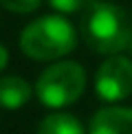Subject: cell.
<instances>
[{"label": "cell", "mask_w": 132, "mask_h": 134, "mask_svg": "<svg viewBox=\"0 0 132 134\" xmlns=\"http://www.w3.org/2000/svg\"><path fill=\"white\" fill-rule=\"evenodd\" d=\"M81 37L95 53L117 55L132 40V20L128 11L114 2H97L81 15Z\"/></svg>", "instance_id": "obj_1"}, {"label": "cell", "mask_w": 132, "mask_h": 134, "mask_svg": "<svg viewBox=\"0 0 132 134\" xmlns=\"http://www.w3.org/2000/svg\"><path fill=\"white\" fill-rule=\"evenodd\" d=\"M77 46V31L62 15H42L24 26L20 48L26 57L37 62L59 59Z\"/></svg>", "instance_id": "obj_2"}, {"label": "cell", "mask_w": 132, "mask_h": 134, "mask_svg": "<svg viewBox=\"0 0 132 134\" xmlns=\"http://www.w3.org/2000/svg\"><path fill=\"white\" fill-rule=\"evenodd\" d=\"M86 88V72L77 62H55L37 77L35 94L46 108L75 103Z\"/></svg>", "instance_id": "obj_3"}, {"label": "cell", "mask_w": 132, "mask_h": 134, "mask_svg": "<svg viewBox=\"0 0 132 134\" xmlns=\"http://www.w3.org/2000/svg\"><path fill=\"white\" fill-rule=\"evenodd\" d=\"M95 90L103 101H121L132 94V59L110 55L97 68Z\"/></svg>", "instance_id": "obj_4"}, {"label": "cell", "mask_w": 132, "mask_h": 134, "mask_svg": "<svg viewBox=\"0 0 132 134\" xmlns=\"http://www.w3.org/2000/svg\"><path fill=\"white\" fill-rule=\"evenodd\" d=\"M88 134H132V108H101L92 116Z\"/></svg>", "instance_id": "obj_5"}, {"label": "cell", "mask_w": 132, "mask_h": 134, "mask_svg": "<svg viewBox=\"0 0 132 134\" xmlns=\"http://www.w3.org/2000/svg\"><path fill=\"white\" fill-rule=\"evenodd\" d=\"M33 88L26 79H22L18 75H7L0 77V108L15 110L22 108L31 99Z\"/></svg>", "instance_id": "obj_6"}, {"label": "cell", "mask_w": 132, "mask_h": 134, "mask_svg": "<svg viewBox=\"0 0 132 134\" xmlns=\"http://www.w3.org/2000/svg\"><path fill=\"white\" fill-rule=\"evenodd\" d=\"M37 134H86L77 116L68 112H55L44 116L37 125Z\"/></svg>", "instance_id": "obj_7"}, {"label": "cell", "mask_w": 132, "mask_h": 134, "mask_svg": "<svg viewBox=\"0 0 132 134\" xmlns=\"http://www.w3.org/2000/svg\"><path fill=\"white\" fill-rule=\"evenodd\" d=\"M97 0H48V4L59 11V13H77V11H86L92 7Z\"/></svg>", "instance_id": "obj_8"}, {"label": "cell", "mask_w": 132, "mask_h": 134, "mask_svg": "<svg viewBox=\"0 0 132 134\" xmlns=\"http://www.w3.org/2000/svg\"><path fill=\"white\" fill-rule=\"evenodd\" d=\"M42 4V0H0V7L15 13H31Z\"/></svg>", "instance_id": "obj_9"}, {"label": "cell", "mask_w": 132, "mask_h": 134, "mask_svg": "<svg viewBox=\"0 0 132 134\" xmlns=\"http://www.w3.org/2000/svg\"><path fill=\"white\" fill-rule=\"evenodd\" d=\"M7 62H9V53H7V48H4L2 44H0V70H2L4 66H7Z\"/></svg>", "instance_id": "obj_10"}, {"label": "cell", "mask_w": 132, "mask_h": 134, "mask_svg": "<svg viewBox=\"0 0 132 134\" xmlns=\"http://www.w3.org/2000/svg\"><path fill=\"white\" fill-rule=\"evenodd\" d=\"M128 53H130V57H132V40H130V44H128Z\"/></svg>", "instance_id": "obj_11"}]
</instances>
